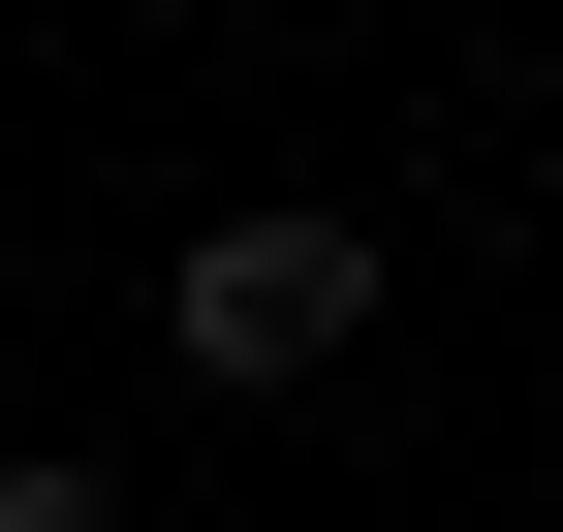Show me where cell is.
<instances>
[{
    "mask_svg": "<svg viewBox=\"0 0 563 532\" xmlns=\"http://www.w3.org/2000/svg\"><path fill=\"white\" fill-rule=\"evenodd\" d=\"M157 345L220 376V408L344 376V345H376V220H344V188H251V220H188V251H157Z\"/></svg>",
    "mask_w": 563,
    "mask_h": 532,
    "instance_id": "cell-1",
    "label": "cell"
},
{
    "mask_svg": "<svg viewBox=\"0 0 563 532\" xmlns=\"http://www.w3.org/2000/svg\"><path fill=\"white\" fill-rule=\"evenodd\" d=\"M0 532H125V470H63V439H32V470H0Z\"/></svg>",
    "mask_w": 563,
    "mask_h": 532,
    "instance_id": "cell-2",
    "label": "cell"
}]
</instances>
